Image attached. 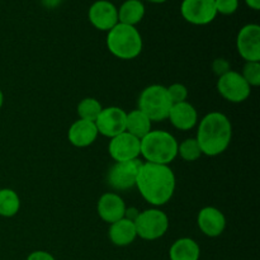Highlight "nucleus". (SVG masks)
Masks as SVG:
<instances>
[{
	"mask_svg": "<svg viewBox=\"0 0 260 260\" xmlns=\"http://www.w3.org/2000/svg\"><path fill=\"white\" fill-rule=\"evenodd\" d=\"M152 122L140 109H134L126 114V132L141 140L151 131Z\"/></svg>",
	"mask_w": 260,
	"mask_h": 260,
	"instance_id": "nucleus-21",
	"label": "nucleus"
},
{
	"mask_svg": "<svg viewBox=\"0 0 260 260\" xmlns=\"http://www.w3.org/2000/svg\"><path fill=\"white\" fill-rule=\"evenodd\" d=\"M168 89V94L170 96V101L173 104L182 103V102H187L188 99V88L182 83H174L169 86Z\"/></svg>",
	"mask_w": 260,
	"mask_h": 260,
	"instance_id": "nucleus-26",
	"label": "nucleus"
},
{
	"mask_svg": "<svg viewBox=\"0 0 260 260\" xmlns=\"http://www.w3.org/2000/svg\"><path fill=\"white\" fill-rule=\"evenodd\" d=\"M27 260H56V258L48 251L36 250L27 256Z\"/></svg>",
	"mask_w": 260,
	"mask_h": 260,
	"instance_id": "nucleus-29",
	"label": "nucleus"
},
{
	"mask_svg": "<svg viewBox=\"0 0 260 260\" xmlns=\"http://www.w3.org/2000/svg\"><path fill=\"white\" fill-rule=\"evenodd\" d=\"M109 240L116 246H128L136 240L137 234L134 221L123 217L111 223L108 231Z\"/></svg>",
	"mask_w": 260,
	"mask_h": 260,
	"instance_id": "nucleus-18",
	"label": "nucleus"
},
{
	"mask_svg": "<svg viewBox=\"0 0 260 260\" xmlns=\"http://www.w3.org/2000/svg\"><path fill=\"white\" fill-rule=\"evenodd\" d=\"M135 187L147 203L161 207L174 196L177 180L169 165L142 162Z\"/></svg>",
	"mask_w": 260,
	"mask_h": 260,
	"instance_id": "nucleus-1",
	"label": "nucleus"
},
{
	"mask_svg": "<svg viewBox=\"0 0 260 260\" xmlns=\"http://www.w3.org/2000/svg\"><path fill=\"white\" fill-rule=\"evenodd\" d=\"M236 50L245 62H260V27L258 24L250 23L239 30Z\"/></svg>",
	"mask_w": 260,
	"mask_h": 260,
	"instance_id": "nucleus-11",
	"label": "nucleus"
},
{
	"mask_svg": "<svg viewBox=\"0 0 260 260\" xmlns=\"http://www.w3.org/2000/svg\"><path fill=\"white\" fill-rule=\"evenodd\" d=\"M180 14L193 25H207L217 17L215 0H183Z\"/></svg>",
	"mask_w": 260,
	"mask_h": 260,
	"instance_id": "nucleus-9",
	"label": "nucleus"
},
{
	"mask_svg": "<svg viewBox=\"0 0 260 260\" xmlns=\"http://www.w3.org/2000/svg\"><path fill=\"white\" fill-rule=\"evenodd\" d=\"M178 156L182 157L184 161H197L201 156H202V151L198 145L196 137H190V139H185L180 144H178Z\"/></svg>",
	"mask_w": 260,
	"mask_h": 260,
	"instance_id": "nucleus-24",
	"label": "nucleus"
},
{
	"mask_svg": "<svg viewBox=\"0 0 260 260\" xmlns=\"http://www.w3.org/2000/svg\"><path fill=\"white\" fill-rule=\"evenodd\" d=\"M142 162L140 159L114 162L107 173V183L114 190H127L136 185L137 175Z\"/></svg>",
	"mask_w": 260,
	"mask_h": 260,
	"instance_id": "nucleus-8",
	"label": "nucleus"
},
{
	"mask_svg": "<svg viewBox=\"0 0 260 260\" xmlns=\"http://www.w3.org/2000/svg\"><path fill=\"white\" fill-rule=\"evenodd\" d=\"M201 248L190 238H180L172 244L169 249L170 260H200Z\"/></svg>",
	"mask_w": 260,
	"mask_h": 260,
	"instance_id": "nucleus-19",
	"label": "nucleus"
},
{
	"mask_svg": "<svg viewBox=\"0 0 260 260\" xmlns=\"http://www.w3.org/2000/svg\"><path fill=\"white\" fill-rule=\"evenodd\" d=\"M168 119L179 131H189L198 124V112L189 102L173 104Z\"/></svg>",
	"mask_w": 260,
	"mask_h": 260,
	"instance_id": "nucleus-16",
	"label": "nucleus"
},
{
	"mask_svg": "<svg viewBox=\"0 0 260 260\" xmlns=\"http://www.w3.org/2000/svg\"><path fill=\"white\" fill-rule=\"evenodd\" d=\"M137 104L140 111L144 112L151 122H162L168 119L173 106L167 86L159 84L146 86L140 94Z\"/></svg>",
	"mask_w": 260,
	"mask_h": 260,
	"instance_id": "nucleus-5",
	"label": "nucleus"
},
{
	"mask_svg": "<svg viewBox=\"0 0 260 260\" xmlns=\"http://www.w3.org/2000/svg\"><path fill=\"white\" fill-rule=\"evenodd\" d=\"M145 12L146 9L141 0H126L118 8V23L136 27L144 19Z\"/></svg>",
	"mask_w": 260,
	"mask_h": 260,
	"instance_id": "nucleus-20",
	"label": "nucleus"
},
{
	"mask_svg": "<svg viewBox=\"0 0 260 260\" xmlns=\"http://www.w3.org/2000/svg\"><path fill=\"white\" fill-rule=\"evenodd\" d=\"M3 104H4V94H3V91L0 90V109H2Z\"/></svg>",
	"mask_w": 260,
	"mask_h": 260,
	"instance_id": "nucleus-33",
	"label": "nucleus"
},
{
	"mask_svg": "<svg viewBox=\"0 0 260 260\" xmlns=\"http://www.w3.org/2000/svg\"><path fill=\"white\" fill-rule=\"evenodd\" d=\"M98 129L95 123L85 119H78L70 126L68 131V139L73 146L84 149L95 142L98 137Z\"/></svg>",
	"mask_w": 260,
	"mask_h": 260,
	"instance_id": "nucleus-17",
	"label": "nucleus"
},
{
	"mask_svg": "<svg viewBox=\"0 0 260 260\" xmlns=\"http://www.w3.org/2000/svg\"><path fill=\"white\" fill-rule=\"evenodd\" d=\"M108 152L116 162L140 159L141 141L140 139L124 131L112 137L108 144Z\"/></svg>",
	"mask_w": 260,
	"mask_h": 260,
	"instance_id": "nucleus-10",
	"label": "nucleus"
},
{
	"mask_svg": "<svg viewBox=\"0 0 260 260\" xmlns=\"http://www.w3.org/2000/svg\"><path fill=\"white\" fill-rule=\"evenodd\" d=\"M141 155L145 162L169 165L178 156V144L174 136L164 129H154L141 140Z\"/></svg>",
	"mask_w": 260,
	"mask_h": 260,
	"instance_id": "nucleus-3",
	"label": "nucleus"
},
{
	"mask_svg": "<svg viewBox=\"0 0 260 260\" xmlns=\"http://www.w3.org/2000/svg\"><path fill=\"white\" fill-rule=\"evenodd\" d=\"M139 213H140V211L136 210L135 207H128V208H126V213H124V217L128 218V220H131V221H135V220H136L137 216H139Z\"/></svg>",
	"mask_w": 260,
	"mask_h": 260,
	"instance_id": "nucleus-30",
	"label": "nucleus"
},
{
	"mask_svg": "<svg viewBox=\"0 0 260 260\" xmlns=\"http://www.w3.org/2000/svg\"><path fill=\"white\" fill-rule=\"evenodd\" d=\"M212 69H213V73L220 78L222 76L223 74H226L228 71H230V63L225 60V58H216L212 63Z\"/></svg>",
	"mask_w": 260,
	"mask_h": 260,
	"instance_id": "nucleus-28",
	"label": "nucleus"
},
{
	"mask_svg": "<svg viewBox=\"0 0 260 260\" xmlns=\"http://www.w3.org/2000/svg\"><path fill=\"white\" fill-rule=\"evenodd\" d=\"M217 91L230 103H243L250 96L251 88L240 73L230 70L218 78Z\"/></svg>",
	"mask_w": 260,
	"mask_h": 260,
	"instance_id": "nucleus-7",
	"label": "nucleus"
},
{
	"mask_svg": "<svg viewBox=\"0 0 260 260\" xmlns=\"http://www.w3.org/2000/svg\"><path fill=\"white\" fill-rule=\"evenodd\" d=\"M20 210V198L15 190L10 188L0 189V216L2 217H14Z\"/></svg>",
	"mask_w": 260,
	"mask_h": 260,
	"instance_id": "nucleus-22",
	"label": "nucleus"
},
{
	"mask_svg": "<svg viewBox=\"0 0 260 260\" xmlns=\"http://www.w3.org/2000/svg\"><path fill=\"white\" fill-rule=\"evenodd\" d=\"M102 109H103V107H102L101 102L98 99L88 96V98H84L79 102L76 112H78L79 119L95 122V119L101 114Z\"/></svg>",
	"mask_w": 260,
	"mask_h": 260,
	"instance_id": "nucleus-23",
	"label": "nucleus"
},
{
	"mask_svg": "<svg viewBox=\"0 0 260 260\" xmlns=\"http://www.w3.org/2000/svg\"><path fill=\"white\" fill-rule=\"evenodd\" d=\"M240 74L250 88L260 85V62H245Z\"/></svg>",
	"mask_w": 260,
	"mask_h": 260,
	"instance_id": "nucleus-25",
	"label": "nucleus"
},
{
	"mask_svg": "<svg viewBox=\"0 0 260 260\" xmlns=\"http://www.w3.org/2000/svg\"><path fill=\"white\" fill-rule=\"evenodd\" d=\"M126 208V203L121 196L114 192H107L102 194L96 205L99 217L109 225L123 218Z\"/></svg>",
	"mask_w": 260,
	"mask_h": 260,
	"instance_id": "nucleus-15",
	"label": "nucleus"
},
{
	"mask_svg": "<svg viewBox=\"0 0 260 260\" xmlns=\"http://www.w3.org/2000/svg\"><path fill=\"white\" fill-rule=\"evenodd\" d=\"M233 139V124L221 112H210L198 123L197 140L202 155L218 156L228 150Z\"/></svg>",
	"mask_w": 260,
	"mask_h": 260,
	"instance_id": "nucleus-2",
	"label": "nucleus"
},
{
	"mask_svg": "<svg viewBox=\"0 0 260 260\" xmlns=\"http://www.w3.org/2000/svg\"><path fill=\"white\" fill-rule=\"evenodd\" d=\"M58 2H61V0H58Z\"/></svg>",
	"mask_w": 260,
	"mask_h": 260,
	"instance_id": "nucleus-34",
	"label": "nucleus"
},
{
	"mask_svg": "<svg viewBox=\"0 0 260 260\" xmlns=\"http://www.w3.org/2000/svg\"><path fill=\"white\" fill-rule=\"evenodd\" d=\"M137 238L154 241L162 238L169 229V217L159 208H149L141 211L134 221Z\"/></svg>",
	"mask_w": 260,
	"mask_h": 260,
	"instance_id": "nucleus-6",
	"label": "nucleus"
},
{
	"mask_svg": "<svg viewBox=\"0 0 260 260\" xmlns=\"http://www.w3.org/2000/svg\"><path fill=\"white\" fill-rule=\"evenodd\" d=\"M126 114L127 112L119 107H107L102 109L94 122L98 134L112 139L126 131Z\"/></svg>",
	"mask_w": 260,
	"mask_h": 260,
	"instance_id": "nucleus-12",
	"label": "nucleus"
},
{
	"mask_svg": "<svg viewBox=\"0 0 260 260\" xmlns=\"http://www.w3.org/2000/svg\"><path fill=\"white\" fill-rule=\"evenodd\" d=\"M89 22L102 32H108L118 23V9L108 0H96L88 10Z\"/></svg>",
	"mask_w": 260,
	"mask_h": 260,
	"instance_id": "nucleus-13",
	"label": "nucleus"
},
{
	"mask_svg": "<svg viewBox=\"0 0 260 260\" xmlns=\"http://www.w3.org/2000/svg\"><path fill=\"white\" fill-rule=\"evenodd\" d=\"M217 14L231 15L238 10L239 0H215Z\"/></svg>",
	"mask_w": 260,
	"mask_h": 260,
	"instance_id": "nucleus-27",
	"label": "nucleus"
},
{
	"mask_svg": "<svg viewBox=\"0 0 260 260\" xmlns=\"http://www.w3.org/2000/svg\"><path fill=\"white\" fill-rule=\"evenodd\" d=\"M246 5H248L250 9L253 10H259L260 9V0H245Z\"/></svg>",
	"mask_w": 260,
	"mask_h": 260,
	"instance_id": "nucleus-31",
	"label": "nucleus"
},
{
	"mask_svg": "<svg viewBox=\"0 0 260 260\" xmlns=\"http://www.w3.org/2000/svg\"><path fill=\"white\" fill-rule=\"evenodd\" d=\"M146 2L152 3V4H162V3H165L167 0H146Z\"/></svg>",
	"mask_w": 260,
	"mask_h": 260,
	"instance_id": "nucleus-32",
	"label": "nucleus"
},
{
	"mask_svg": "<svg viewBox=\"0 0 260 260\" xmlns=\"http://www.w3.org/2000/svg\"><path fill=\"white\" fill-rule=\"evenodd\" d=\"M107 33V48L114 57L119 60H134L142 52V37L134 25L117 23Z\"/></svg>",
	"mask_w": 260,
	"mask_h": 260,
	"instance_id": "nucleus-4",
	"label": "nucleus"
},
{
	"mask_svg": "<svg viewBox=\"0 0 260 260\" xmlns=\"http://www.w3.org/2000/svg\"><path fill=\"white\" fill-rule=\"evenodd\" d=\"M197 225L203 235L208 238H218L226 229V217L218 208L207 206L198 213Z\"/></svg>",
	"mask_w": 260,
	"mask_h": 260,
	"instance_id": "nucleus-14",
	"label": "nucleus"
}]
</instances>
